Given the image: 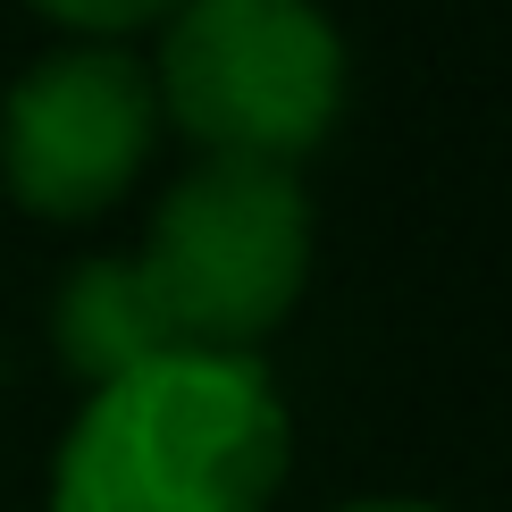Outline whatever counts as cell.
<instances>
[{
    "label": "cell",
    "instance_id": "5",
    "mask_svg": "<svg viewBox=\"0 0 512 512\" xmlns=\"http://www.w3.org/2000/svg\"><path fill=\"white\" fill-rule=\"evenodd\" d=\"M51 336H59V361L84 387H110V378L143 370V361L177 353L160 311H152V294H143V277H135V261H76V277L51 303Z\"/></svg>",
    "mask_w": 512,
    "mask_h": 512
},
{
    "label": "cell",
    "instance_id": "6",
    "mask_svg": "<svg viewBox=\"0 0 512 512\" xmlns=\"http://www.w3.org/2000/svg\"><path fill=\"white\" fill-rule=\"evenodd\" d=\"M34 9L59 17V26H76V34H126L143 17H160L168 0H34Z\"/></svg>",
    "mask_w": 512,
    "mask_h": 512
},
{
    "label": "cell",
    "instance_id": "1",
    "mask_svg": "<svg viewBox=\"0 0 512 512\" xmlns=\"http://www.w3.org/2000/svg\"><path fill=\"white\" fill-rule=\"evenodd\" d=\"M294 420L252 353H160L93 387L51 462V512H269Z\"/></svg>",
    "mask_w": 512,
    "mask_h": 512
},
{
    "label": "cell",
    "instance_id": "4",
    "mask_svg": "<svg viewBox=\"0 0 512 512\" xmlns=\"http://www.w3.org/2000/svg\"><path fill=\"white\" fill-rule=\"evenodd\" d=\"M160 135L152 68L118 42L42 51L0 101V177L34 219H101L143 177Z\"/></svg>",
    "mask_w": 512,
    "mask_h": 512
},
{
    "label": "cell",
    "instance_id": "3",
    "mask_svg": "<svg viewBox=\"0 0 512 512\" xmlns=\"http://www.w3.org/2000/svg\"><path fill=\"white\" fill-rule=\"evenodd\" d=\"M152 93L210 160L294 168L345 110V42L319 0H177Z\"/></svg>",
    "mask_w": 512,
    "mask_h": 512
},
{
    "label": "cell",
    "instance_id": "2",
    "mask_svg": "<svg viewBox=\"0 0 512 512\" xmlns=\"http://www.w3.org/2000/svg\"><path fill=\"white\" fill-rule=\"evenodd\" d=\"M135 277L177 353H252L311 277V202L294 168L202 160L177 177L143 227Z\"/></svg>",
    "mask_w": 512,
    "mask_h": 512
},
{
    "label": "cell",
    "instance_id": "7",
    "mask_svg": "<svg viewBox=\"0 0 512 512\" xmlns=\"http://www.w3.org/2000/svg\"><path fill=\"white\" fill-rule=\"evenodd\" d=\"M345 512H437V504H403V496H370V504H345Z\"/></svg>",
    "mask_w": 512,
    "mask_h": 512
}]
</instances>
